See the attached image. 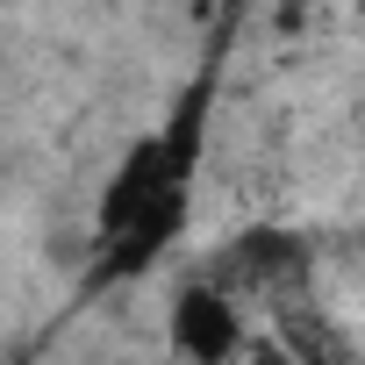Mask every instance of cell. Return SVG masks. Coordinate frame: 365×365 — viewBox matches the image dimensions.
I'll return each mask as SVG.
<instances>
[{
    "mask_svg": "<svg viewBox=\"0 0 365 365\" xmlns=\"http://www.w3.org/2000/svg\"><path fill=\"white\" fill-rule=\"evenodd\" d=\"M165 336H172V351L187 365H237L244 344H251V322H244V301L222 279H194V287L172 294Z\"/></svg>",
    "mask_w": 365,
    "mask_h": 365,
    "instance_id": "obj_1",
    "label": "cell"
},
{
    "mask_svg": "<svg viewBox=\"0 0 365 365\" xmlns=\"http://www.w3.org/2000/svg\"><path fill=\"white\" fill-rule=\"evenodd\" d=\"M179 230H187V194H165V201H158L150 215H136L115 244H101V251H108L101 272H108V279H136V272H150V265L172 251Z\"/></svg>",
    "mask_w": 365,
    "mask_h": 365,
    "instance_id": "obj_2",
    "label": "cell"
},
{
    "mask_svg": "<svg viewBox=\"0 0 365 365\" xmlns=\"http://www.w3.org/2000/svg\"><path fill=\"white\" fill-rule=\"evenodd\" d=\"M230 265H237V287H251V294H294L301 272H308V251L287 230H251L230 251Z\"/></svg>",
    "mask_w": 365,
    "mask_h": 365,
    "instance_id": "obj_3",
    "label": "cell"
},
{
    "mask_svg": "<svg viewBox=\"0 0 365 365\" xmlns=\"http://www.w3.org/2000/svg\"><path fill=\"white\" fill-rule=\"evenodd\" d=\"M237 365H301V358H294V344H279V336H251Z\"/></svg>",
    "mask_w": 365,
    "mask_h": 365,
    "instance_id": "obj_4",
    "label": "cell"
}]
</instances>
